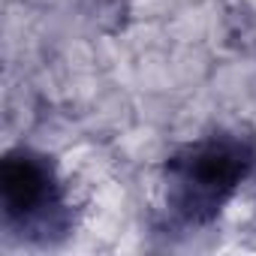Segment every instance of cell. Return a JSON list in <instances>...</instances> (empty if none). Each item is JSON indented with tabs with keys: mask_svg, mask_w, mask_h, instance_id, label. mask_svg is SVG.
Returning a JSON list of instances; mask_svg holds the SVG:
<instances>
[{
	"mask_svg": "<svg viewBox=\"0 0 256 256\" xmlns=\"http://www.w3.org/2000/svg\"><path fill=\"white\" fill-rule=\"evenodd\" d=\"M250 166L253 154L238 139H208L187 148L169 163V184L178 211L193 223L214 217Z\"/></svg>",
	"mask_w": 256,
	"mask_h": 256,
	"instance_id": "1",
	"label": "cell"
},
{
	"mask_svg": "<svg viewBox=\"0 0 256 256\" xmlns=\"http://www.w3.org/2000/svg\"><path fill=\"white\" fill-rule=\"evenodd\" d=\"M0 184H4V202H6V214L16 220H34L40 217L52 202H54V187H52V175L48 169L22 154H10L4 160V172H0Z\"/></svg>",
	"mask_w": 256,
	"mask_h": 256,
	"instance_id": "2",
	"label": "cell"
}]
</instances>
